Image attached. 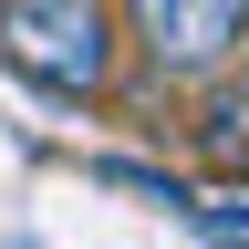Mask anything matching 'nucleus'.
<instances>
[{
    "instance_id": "1",
    "label": "nucleus",
    "mask_w": 249,
    "mask_h": 249,
    "mask_svg": "<svg viewBox=\"0 0 249 249\" xmlns=\"http://www.w3.org/2000/svg\"><path fill=\"white\" fill-rule=\"evenodd\" d=\"M0 73L62 104H104L124 73V11L114 0H0Z\"/></svg>"
},
{
    "instance_id": "2",
    "label": "nucleus",
    "mask_w": 249,
    "mask_h": 249,
    "mask_svg": "<svg viewBox=\"0 0 249 249\" xmlns=\"http://www.w3.org/2000/svg\"><path fill=\"white\" fill-rule=\"evenodd\" d=\"M114 11H124V52L166 93H197L229 62H249V0H114Z\"/></svg>"
},
{
    "instance_id": "3",
    "label": "nucleus",
    "mask_w": 249,
    "mask_h": 249,
    "mask_svg": "<svg viewBox=\"0 0 249 249\" xmlns=\"http://www.w3.org/2000/svg\"><path fill=\"white\" fill-rule=\"evenodd\" d=\"M197 156L249 177V62H229L218 83H197Z\"/></svg>"
}]
</instances>
